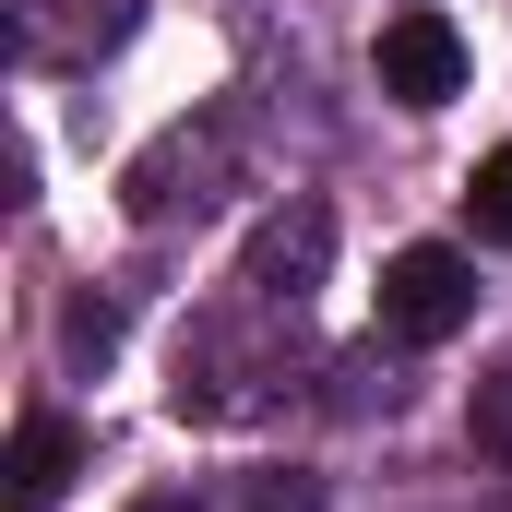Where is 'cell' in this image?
I'll list each match as a JSON object with an SVG mask.
<instances>
[{
	"mask_svg": "<svg viewBox=\"0 0 512 512\" xmlns=\"http://www.w3.org/2000/svg\"><path fill=\"white\" fill-rule=\"evenodd\" d=\"M465 310H477V262H465V251L417 239V251H393V262H382V334H405V346H441Z\"/></svg>",
	"mask_w": 512,
	"mask_h": 512,
	"instance_id": "obj_1",
	"label": "cell"
},
{
	"mask_svg": "<svg viewBox=\"0 0 512 512\" xmlns=\"http://www.w3.org/2000/svg\"><path fill=\"white\" fill-rule=\"evenodd\" d=\"M370 72H382L393 108H453V96H465V36H453V12L405 0L382 24V48H370Z\"/></svg>",
	"mask_w": 512,
	"mask_h": 512,
	"instance_id": "obj_2",
	"label": "cell"
},
{
	"mask_svg": "<svg viewBox=\"0 0 512 512\" xmlns=\"http://www.w3.org/2000/svg\"><path fill=\"white\" fill-rule=\"evenodd\" d=\"M322 262H334V215H322V203H286V215H262L239 286H262V298H310V286H322Z\"/></svg>",
	"mask_w": 512,
	"mask_h": 512,
	"instance_id": "obj_3",
	"label": "cell"
},
{
	"mask_svg": "<svg viewBox=\"0 0 512 512\" xmlns=\"http://www.w3.org/2000/svg\"><path fill=\"white\" fill-rule=\"evenodd\" d=\"M72 465H84V429L72 417H24L12 429V512H48L72 489Z\"/></svg>",
	"mask_w": 512,
	"mask_h": 512,
	"instance_id": "obj_4",
	"label": "cell"
},
{
	"mask_svg": "<svg viewBox=\"0 0 512 512\" xmlns=\"http://www.w3.org/2000/svg\"><path fill=\"white\" fill-rule=\"evenodd\" d=\"M465 227H477L489 251H512V143L477 155V179H465Z\"/></svg>",
	"mask_w": 512,
	"mask_h": 512,
	"instance_id": "obj_5",
	"label": "cell"
},
{
	"mask_svg": "<svg viewBox=\"0 0 512 512\" xmlns=\"http://www.w3.org/2000/svg\"><path fill=\"white\" fill-rule=\"evenodd\" d=\"M465 441H477L489 465H512V358H501L477 393H465Z\"/></svg>",
	"mask_w": 512,
	"mask_h": 512,
	"instance_id": "obj_6",
	"label": "cell"
},
{
	"mask_svg": "<svg viewBox=\"0 0 512 512\" xmlns=\"http://www.w3.org/2000/svg\"><path fill=\"white\" fill-rule=\"evenodd\" d=\"M143 512H179V501H143Z\"/></svg>",
	"mask_w": 512,
	"mask_h": 512,
	"instance_id": "obj_7",
	"label": "cell"
}]
</instances>
